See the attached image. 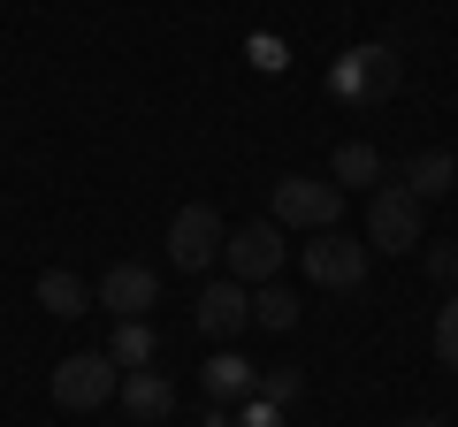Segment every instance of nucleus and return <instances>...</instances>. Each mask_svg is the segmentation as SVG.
Instances as JSON below:
<instances>
[{
  "label": "nucleus",
  "mask_w": 458,
  "mask_h": 427,
  "mask_svg": "<svg viewBox=\"0 0 458 427\" xmlns=\"http://www.w3.org/2000/svg\"><path fill=\"white\" fill-rule=\"evenodd\" d=\"M397 84H405V62H397V46H344L336 62H328V92L352 99V107H382Z\"/></svg>",
  "instance_id": "obj_1"
},
{
  "label": "nucleus",
  "mask_w": 458,
  "mask_h": 427,
  "mask_svg": "<svg viewBox=\"0 0 458 427\" xmlns=\"http://www.w3.org/2000/svg\"><path fill=\"white\" fill-rule=\"evenodd\" d=\"M47 389H54V405H62V412H99L114 389H123V366H114L107 351H69V359L54 366Z\"/></svg>",
  "instance_id": "obj_2"
},
{
  "label": "nucleus",
  "mask_w": 458,
  "mask_h": 427,
  "mask_svg": "<svg viewBox=\"0 0 458 427\" xmlns=\"http://www.w3.org/2000/svg\"><path fill=\"white\" fill-rule=\"evenodd\" d=\"M267 222H283V230H336L344 222V191L328 176H283L276 183V214H267Z\"/></svg>",
  "instance_id": "obj_3"
},
{
  "label": "nucleus",
  "mask_w": 458,
  "mask_h": 427,
  "mask_svg": "<svg viewBox=\"0 0 458 427\" xmlns=\"http://www.w3.org/2000/svg\"><path fill=\"white\" fill-rule=\"evenodd\" d=\"M298 260H306V282H321V290H360L367 267H375V252H367V237L352 245L344 230H313Z\"/></svg>",
  "instance_id": "obj_4"
},
{
  "label": "nucleus",
  "mask_w": 458,
  "mask_h": 427,
  "mask_svg": "<svg viewBox=\"0 0 458 427\" xmlns=\"http://www.w3.org/2000/svg\"><path fill=\"white\" fill-rule=\"evenodd\" d=\"M420 198L405 191V183H375V198H367V252H412L420 245Z\"/></svg>",
  "instance_id": "obj_5"
},
{
  "label": "nucleus",
  "mask_w": 458,
  "mask_h": 427,
  "mask_svg": "<svg viewBox=\"0 0 458 427\" xmlns=\"http://www.w3.org/2000/svg\"><path fill=\"white\" fill-rule=\"evenodd\" d=\"M283 222H245V230H229L222 237V260H229V275L245 282V290H260V282H276V267H283Z\"/></svg>",
  "instance_id": "obj_6"
},
{
  "label": "nucleus",
  "mask_w": 458,
  "mask_h": 427,
  "mask_svg": "<svg viewBox=\"0 0 458 427\" xmlns=\"http://www.w3.org/2000/svg\"><path fill=\"white\" fill-rule=\"evenodd\" d=\"M222 214L214 206H183L176 222H168V267H183V275H199V267L222 260Z\"/></svg>",
  "instance_id": "obj_7"
},
{
  "label": "nucleus",
  "mask_w": 458,
  "mask_h": 427,
  "mask_svg": "<svg viewBox=\"0 0 458 427\" xmlns=\"http://www.w3.org/2000/svg\"><path fill=\"white\" fill-rule=\"evenodd\" d=\"M92 306H107L114 321H146V313L161 306V275L138 267V260H123V267H107V275L92 282Z\"/></svg>",
  "instance_id": "obj_8"
},
{
  "label": "nucleus",
  "mask_w": 458,
  "mask_h": 427,
  "mask_svg": "<svg viewBox=\"0 0 458 427\" xmlns=\"http://www.w3.org/2000/svg\"><path fill=\"white\" fill-rule=\"evenodd\" d=\"M191 321H199V336H214V344H237V329H252V290L237 275L207 282L199 306H191Z\"/></svg>",
  "instance_id": "obj_9"
},
{
  "label": "nucleus",
  "mask_w": 458,
  "mask_h": 427,
  "mask_svg": "<svg viewBox=\"0 0 458 427\" xmlns=\"http://www.w3.org/2000/svg\"><path fill=\"white\" fill-rule=\"evenodd\" d=\"M114 405L131 412V420H176V381H168L161 366H131L123 389H114Z\"/></svg>",
  "instance_id": "obj_10"
},
{
  "label": "nucleus",
  "mask_w": 458,
  "mask_h": 427,
  "mask_svg": "<svg viewBox=\"0 0 458 427\" xmlns=\"http://www.w3.org/2000/svg\"><path fill=\"white\" fill-rule=\"evenodd\" d=\"M405 191L420 198H443V191H458V153H443V146H428V153H412L405 161Z\"/></svg>",
  "instance_id": "obj_11"
},
{
  "label": "nucleus",
  "mask_w": 458,
  "mask_h": 427,
  "mask_svg": "<svg viewBox=\"0 0 458 427\" xmlns=\"http://www.w3.org/2000/svg\"><path fill=\"white\" fill-rule=\"evenodd\" d=\"M252 374H260L252 359H237V351H214L199 381H207V397H214V405H245V397H252Z\"/></svg>",
  "instance_id": "obj_12"
},
{
  "label": "nucleus",
  "mask_w": 458,
  "mask_h": 427,
  "mask_svg": "<svg viewBox=\"0 0 458 427\" xmlns=\"http://www.w3.org/2000/svg\"><path fill=\"white\" fill-rule=\"evenodd\" d=\"M107 359L123 366V374H131V366H153V359H161V336H153V321H114Z\"/></svg>",
  "instance_id": "obj_13"
},
{
  "label": "nucleus",
  "mask_w": 458,
  "mask_h": 427,
  "mask_svg": "<svg viewBox=\"0 0 458 427\" xmlns=\"http://www.w3.org/2000/svg\"><path fill=\"white\" fill-rule=\"evenodd\" d=\"M38 306H47L54 321H77V313H92V290H84L69 267H47V275H38Z\"/></svg>",
  "instance_id": "obj_14"
},
{
  "label": "nucleus",
  "mask_w": 458,
  "mask_h": 427,
  "mask_svg": "<svg viewBox=\"0 0 458 427\" xmlns=\"http://www.w3.org/2000/svg\"><path fill=\"white\" fill-rule=\"evenodd\" d=\"M252 329H276V336L298 329V297L283 290V282H260V290H252Z\"/></svg>",
  "instance_id": "obj_15"
},
{
  "label": "nucleus",
  "mask_w": 458,
  "mask_h": 427,
  "mask_svg": "<svg viewBox=\"0 0 458 427\" xmlns=\"http://www.w3.org/2000/svg\"><path fill=\"white\" fill-rule=\"evenodd\" d=\"M328 183H382V153L375 146H360V138H352V146H336V161H328Z\"/></svg>",
  "instance_id": "obj_16"
},
{
  "label": "nucleus",
  "mask_w": 458,
  "mask_h": 427,
  "mask_svg": "<svg viewBox=\"0 0 458 427\" xmlns=\"http://www.w3.org/2000/svg\"><path fill=\"white\" fill-rule=\"evenodd\" d=\"M252 397L291 412V405H298V374H291V366H260V374H252Z\"/></svg>",
  "instance_id": "obj_17"
},
{
  "label": "nucleus",
  "mask_w": 458,
  "mask_h": 427,
  "mask_svg": "<svg viewBox=\"0 0 458 427\" xmlns=\"http://www.w3.org/2000/svg\"><path fill=\"white\" fill-rule=\"evenodd\" d=\"M436 359H443V366L458 374V290H451V306L436 313Z\"/></svg>",
  "instance_id": "obj_18"
},
{
  "label": "nucleus",
  "mask_w": 458,
  "mask_h": 427,
  "mask_svg": "<svg viewBox=\"0 0 458 427\" xmlns=\"http://www.w3.org/2000/svg\"><path fill=\"white\" fill-rule=\"evenodd\" d=\"M229 427H291V412H283V405H260V397H245V405L229 412Z\"/></svg>",
  "instance_id": "obj_19"
},
{
  "label": "nucleus",
  "mask_w": 458,
  "mask_h": 427,
  "mask_svg": "<svg viewBox=\"0 0 458 427\" xmlns=\"http://www.w3.org/2000/svg\"><path fill=\"white\" fill-rule=\"evenodd\" d=\"M428 275H436V282H451V290H458V245H436V252H428Z\"/></svg>",
  "instance_id": "obj_20"
},
{
  "label": "nucleus",
  "mask_w": 458,
  "mask_h": 427,
  "mask_svg": "<svg viewBox=\"0 0 458 427\" xmlns=\"http://www.w3.org/2000/svg\"><path fill=\"white\" fill-rule=\"evenodd\" d=\"M412 427H420V420H412Z\"/></svg>",
  "instance_id": "obj_21"
}]
</instances>
